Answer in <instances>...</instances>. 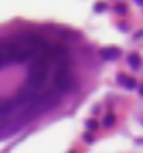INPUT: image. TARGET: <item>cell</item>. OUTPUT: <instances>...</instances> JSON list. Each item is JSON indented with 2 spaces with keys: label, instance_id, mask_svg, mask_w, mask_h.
I'll use <instances>...</instances> for the list:
<instances>
[{
  "label": "cell",
  "instance_id": "10",
  "mask_svg": "<svg viewBox=\"0 0 143 153\" xmlns=\"http://www.w3.org/2000/svg\"><path fill=\"white\" fill-rule=\"evenodd\" d=\"M86 126H88L90 129H95V127H97V122H91V120H88V122H86Z\"/></svg>",
  "mask_w": 143,
  "mask_h": 153
},
{
  "label": "cell",
  "instance_id": "1",
  "mask_svg": "<svg viewBox=\"0 0 143 153\" xmlns=\"http://www.w3.org/2000/svg\"><path fill=\"white\" fill-rule=\"evenodd\" d=\"M48 77V59L45 55H38V59H34L33 64L29 65V72H28L26 79V88L28 90L38 91L40 88L45 86Z\"/></svg>",
  "mask_w": 143,
  "mask_h": 153
},
{
  "label": "cell",
  "instance_id": "6",
  "mask_svg": "<svg viewBox=\"0 0 143 153\" xmlns=\"http://www.w3.org/2000/svg\"><path fill=\"white\" fill-rule=\"evenodd\" d=\"M14 110V103L12 102H7V100H0V117L7 115L9 112Z\"/></svg>",
  "mask_w": 143,
  "mask_h": 153
},
{
  "label": "cell",
  "instance_id": "5",
  "mask_svg": "<svg viewBox=\"0 0 143 153\" xmlns=\"http://www.w3.org/2000/svg\"><path fill=\"white\" fill-rule=\"evenodd\" d=\"M117 81L123 84V86H126L128 90H133L135 86H136V81L133 79V77H130V76H124V74H119L117 76Z\"/></svg>",
  "mask_w": 143,
  "mask_h": 153
},
{
  "label": "cell",
  "instance_id": "7",
  "mask_svg": "<svg viewBox=\"0 0 143 153\" xmlns=\"http://www.w3.org/2000/svg\"><path fill=\"white\" fill-rule=\"evenodd\" d=\"M128 64H130L133 69H138V67L142 65V59H140V55H136V53H131V55L128 57Z\"/></svg>",
  "mask_w": 143,
  "mask_h": 153
},
{
  "label": "cell",
  "instance_id": "9",
  "mask_svg": "<svg viewBox=\"0 0 143 153\" xmlns=\"http://www.w3.org/2000/svg\"><path fill=\"white\" fill-rule=\"evenodd\" d=\"M117 12H121V14H124V12H126V7H124V5H117Z\"/></svg>",
  "mask_w": 143,
  "mask_h": 153
},
{
  "label": "cell",
  "instance_id": "4",
  "mask_svg": "<svg viewBox=\"0 0 143 153\" xmlns=\"http://www.w3.org/2000/svg\"><path fill=\"white\" fill-rule=\"evenodd\" d=\"M100 55H102V59H105V60H116V59H119V55H121V50L117 48V47H107V48L100 50Z\"/></svg>",
  "mask_w": 143,
  "mask_h": 153
},
{
  "label": "cell",
  "instance_id": "3",
  "mask_svg": "<svg viewBox=\"0 0 143 153\" xmlns=\"http://www.w3.org/2000/svg\"><path fill=\"white\" fill-rule=\"evenodd\" d=\"M36 98H38V93L33 90H19L17 91V95H16V100H17V103H33L36 102Z\"/></svg>",
  "mask_w": 143,
  "mask_h": 153
},
{
  "label": "cell",
  "instance_id": "2",
  "mask_svg": "<svg viewBox=\"0 0 143 153\" xmlns=\"http://www.w3.org/2000/svg\"><path fill=\"white\" fill-rule=\"evenodd\" d=\"M73 76H71V72H69L66 67H61V69L55 72L54 76V88L57 91H61V93H66L73 88Z\"/></svg>",
  "mask_w": 143,
  "mask_h": 153
},
{
  "label": "cell",
  "instance_id": "8",
  "mask_svg": "<svg viewBox=\"0 0 143 153\" xmlns=\"http://www.w3.org/2000/svg\"><path fill=\"white\" fill-rule=\"evenodd\" d=\"M112 124H114V115H112V114L105 115V119H103V126L107 127V126H112Z\"/></svg>",
  "mask_w": 143,
  "mask_h": 153
}]
</instances>
